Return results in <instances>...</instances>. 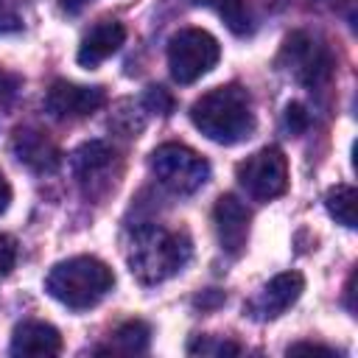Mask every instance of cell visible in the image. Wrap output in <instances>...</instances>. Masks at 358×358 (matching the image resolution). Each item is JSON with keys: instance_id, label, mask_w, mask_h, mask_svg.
I'll return each instance as SVG.
<instances>
[{"instance_id": "obj_1", "label": "cell", "mask_w": 358, "mask_h": 358, "mask_svg": "<svg viewBox=\"0 0 358 358\" xmlns=\"http://www.w3.org/2000/svg\"><path fill=\"white\" fill-rule=\"evenodd\" d=\"M193 126L218 145H235L243 143L255 131V112L252 98L238 84H224L210 92H204L190 106Z\"/></svg>"}, {"instance_id": "obj_2", "label": "cell", "mask_w": 358, "mask_h": 358, "mask_svg": "<svg viewBox=\"0 0 358 358\" xmlns=\"http://www.w3.org/2000/svg\"><path fill=\"white\" fill-rule=\"evenodd\" d=\"M190 260V238L162 224H140L131 232L129 268L143 285L165 282Z\"/></svg>"}, {"instance_id": "obj_3", "label": "cell", "mask_w": 358, "mask_h": 358, "mask_svg": "<svg viewBox=\"0 0 358 358\" xmlns=\"http://www.w3.org/2000/svg\"><path fill=\"white\" fill-rule=\"evenodd\" d=\"M112 285H115L112 268L92 255H78L56 263L45 280V291L70 310L95 308L112 291Z\"/></svg>"}, {"instance_id": "obj_4", "label": "cell", "mask_w": 358, "mask_h": 358, "mask_svg": "<svg viewBox=\"0 0 358 358\" xmlns=\"http://www.w3.org/2000/svg\"><path fill=\"white\" fill-rule=\"evenodd\" d=\"M148 168H151L154 179L173 196H190V193L201 190L210 179V162L199 151H193L182 143H165V145L154 148Z\"/></svg>"}, {"instance_id": "obj_5", "label": "cell", "mask_w": 358, "mask_h": 358, "mask_svg": "<svg viewBox=\"0 0 358 358\" xmlns=\"http://www.w3.org/2000/svg\"><path fill=\"white\" fill-rule=\"evenodd\" d=\"M221 56L218 39L204 28H182L168 42V67L176 84H193L207 76Z\"/></svg>"}, {"instance_id": "obj_6", "label": "cell", "mask_w": 358, "mask_h": 358, "mask_svg": "<svg viewBox=\"0 0 358 358\" xmlns=\"http://www.w3.org/2000/svg\"><path fill=\"white\" fill-rule=\"evenodd\" d=\"M277 62L285 73H291L299 84L310 90L324 87L333 76V53L327 50L324 42H319L305 31H294L291 36H285Z\"/></svg>"}, {"instance_id": "obj_7", "label": "cell", "mask_w": 358, "mask_h": 358, "mask_svg": "<svg viewBox=\"0 0 358 358\" xmlns=\"http://www.w3.org/2000/svg\"><path fill=\"white\" fill-rule=\"evenodd\" d=\"M238 182L255 201H271L288 187V159L280 148L266 145L238 165Z\"/></svg>"}, {"instance_id": "obj_8", "label": "cell", "mask_w": 358, "mask_h": 358, "mask_svg": "<svg viewBox=\"0 0 358 358\" xmlns=\"http://www.w3.org/2000/svg\"><path fill=\"white\" fill-rule=\"evenodd\" d=\"M106 103L103 87H84L70 81H53L45 95V109L56 120H78L92 112H98Z\"/></svg>"}, {"instance_id": "obj_9", "label": "cell", "mask_w": 358, "mask_h": 358, "mask_svg": "<svg viewBox=\"0 0 358 358\" xmlns=\"http://www.w3.org/2000/svg\"><path fill=\"white\" fill-rule=\"evenodd\" d=\"M305 291V280L299 271H282L277 277H271L260 294L255 299H249L246 305V313L257 322H268V319H277L282 316Z\"/></svg>"}, {"instance_id": "obj_10", "label": "cell", "mask_w": 358, "mask_h": 358, "mask_svg": "<svg viewBox=\"0 0 358 358\" xmlns=\"http://www.w3.org/2000/svg\"><path fill=\"white\" fill-rule=\"evenodd\" d=\"M213 221H215V235L221 249L229 257H241L249 241V221H252V213L246 210V204L238 196L224 193L213 207Z\"/></svg>"}, {"instance_id": "obj_11", "label": "cell", "mask_w": 358, "mask_h": 358, "mask_svg": "<svg viewBox=\"0 0 358 358\" xmlns=\"http://www.w3.org/2000/svg\"><path fill=\"white\" fill-rule=\"evenodd\" d=\"M11 151L25 168H31L36 173H53L62 162V151L56 148V143L45 131L31 129V126L14 131Z\"/></svg>"}, {"instance_id": "obj_12", "label": "cell", "mask_w": 358, "mask_h": 358, "mask_svg": "<svg viewBox=\"0 0 358 358\" xmlns=\"http://www.w3.org/2000/svg\"><path fill=\"white\" fill-rule=\"evenodd\" d=\"M123 39H126V28H123L117 20H101V22H95V25L84 34L76 59H78L81 67L92 70V67H98L101 62H106L109 56H115V53L120 50Z\"/></svg>"}, {"instance_id": "obj_13", "label": "cell", "mask_w": 358, "mask_h": 358, "mask_svg": "<svg viewBox=\"0 0 358 358\" xmlns=\"http://www.w3.org/2000/svg\"><path fill=\"white\" fill-rule=\"evenodd\" d=\"M62 352V336L53 324L28 319L14 327L11 333V355H59Z\"/></svg>"}, {"instance_id": "obj_14", "label": "cell", "mask_w": 358, "mask_h": 358, "mask_svg": "<svg viewBox=\"0 0 358 358\" xmlns=\"http://www.w3.org/2000/svg\"><path fill=\"white\" fill-rule=\"evenodd\" d=\"M112 148L103 143V140H90L84 145H78L73 151V173L81 185L87 182H95L98 176L106 173V168L112 165Z\"/></svg>"}, {"instance_id": "obj_15", "label": "cell", "mask_w": 358, "mask_h": 358, "mask_svg": "<svg viewBox=\"0 0 358 358\" xmlns=\"http://www.w3.org/2000/svg\"><path fill=\"white\" fill-rule=\"evenodd\" d=\"M151 341V327L143 319H129L123 322L115 333H112V344L109 350H98V352H123V355H140L148 350Z\"/></svg>"}, {"instance_id": "obj_16", "label": "cell", "mask_w": 358, "mask_h": 358, "mask_svg": "<svg viewBox=\"0 0 358 358\" xmlns=\"http://www.w3.org/2000/svg\"><path fill=\"white\" fill-rule=\"evenodd\" d=\"M355 201L358 193L352 185H336L324 193V207L330 213V218H336V224L352 229L355 227Z\"/></svg>"}, {"instance_id": "obj_17", "label": "cell", "mask_w": 358, "mask_h": 358, "mask_svg": "<svg viewBox=\"0 0 358 358\" xmlns=\"http://www.w3.org/2000/svg\"><path fill=\"white\" fill-rule=\"evenodd\" d=\"M193 3L213 8L224 20V25L232 34H238V36L249 34V28H252V20H249V11H246V3L243 0H193Z\"/></svg>"}, {"instance_id": "obj_18", "label": "cell", "mask_w": 358, "mask_h": 358, "mask_svg": "<svg viewBox=\"0 0 358 358\" xmlns=\"http://www.w3.org/2000/svg\"><path fill=\"white\" fill-rule=\"evenodd\" d=\"M187 352H190V355H238L241 347H238L235 341H227V338L199 336L196 341L187 344Z\"/></svg>"}, {"instance_id": "obj_19", "label": "cell", "mask_w": 358, "mask_h": 358, "mask_svg": "<svg viewBox=\"0 0 358 358\" xmlns=\"http://www.w3.org/2000/svg\"><path fill=\"white\" fill-rule=\"evenodd\" d=\"M143 106H145L148 112L165 117V115L173 112V98H171L168 90H162V87H148L145 95H143Z\"/></svg>"}, {"instance_id": "obj_20", "label": "cell", "mask_w": 358, "mask_h": 358, "mask_svg": "<svg viewBox=\"0 0 358 358\" xmlns=\"http://www.w3.org/2000/svg\"><path fill=\"white\" fill-rule=\"evenodd\" d=\"M17 266V241L6 232H0V277L11 274V268Z\"/></svg>"}, {"instance_id": "obj_21", "label": "cell", "mask_w": 358, "mask_h": 358, "mask_svg": "<svg viewBox=\"0 0 358 358\" xmlns=\"http://www.w3.org/2000/svg\"><path fill=\"white\" fill-rule=\"evenodd\" d=\"M308 120H310V117H308V112H305L302 103H288V106H285V117H282V123H285V129H288L291 134L305 131Z\"/></svg>"}, {"instance_id": "obj_22", "label": "cell", "mask_w": 358, "mask_h": 358, "mask_svg": "<svg viewBox=\"0 0 358 358\" xmlns=\"http://www.w3.org/2000/svg\"><path fill=\"white\" fill-rule=\"evenodd\" d=\"M20 87H22V78H20L17 73H8V70L0 67V101L8 103V101L17 95Z\"/></svg>"}, {"instance_id": "obj_23", "label": "cell", "mask_w": 358, "mask_h": 358, "mask_svg": "<svg viewBox=\"0 0 358 358\" xmlns=\"http://www.w3.org/2000/svg\"><path fill=\"white\" fill-rule=\"evenodd\" d=\"M299 352H310V355H338L333 347L313 344V341H299V344H291V347H288V355H299Z\"/></svg>"}, {"instance_id": "obj_24", "label": "cell", "mask_w": 358, "mask_h": 358, "mask_svg": "<svg viewBox=\"0 0 358 358\" xmlns=\"http://www.w3.org/2000/svg\"><path fill=\"white\" fill-rule=\"evenodd\" d=\"M17 28H20V17L6 6H0V31H17Z\"/></svg>"}, {"instance_id": "obj_25", "label": "cell", "mask_w": 358, "mask_h": 358, "mask_svg": "<svg viewBox=\"0 0 358 358\" xmlns=\"http://www.w3.org/2000/svg\"><path fill=\"white\" fill-rule=\"evenodd\" d=\"M8 204H11V185H8V179L0 173V213H6Z\"/></svg>"}, {"instance_id": "obj_26", "label": "cell", "mask_w": 358, "mask_h": 358, "mask_svg": "<svg viewBox=\"0 0 358 358\" xmlns=\"http://www.w3.org/2000/svg\"><path fill=\"white\" fill-rule=\"evenodd\" d=\"M347 294H344V305H347V310L355 316V302H352V296H355V271L350 274V280H347V288H344Z\"/></svg>"}, {"instance_id": "obj_27", "label": "cell", "mask_w": 358, "mask_h": 358, "mask_svg": "<svg viewBox=\"0 0 358 358\" xmlns=\"http://www.w3.org/2000/svg\"><path fill=\"white\" fill-rule=\"evenodd\" d=\"M90 0H59V6L67 11V14H78Z\"/></svg>"}]
</instances>
